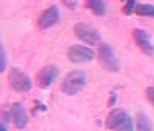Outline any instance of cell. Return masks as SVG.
I'll list each match as a JSON object with an SVG mask.
<instances>
[{
	"instance_id": "obj_3",
	"label": "cell",
	"mask_w": 154,
	"mask_h": 131,
	"mask_svg": "<svg viewBox=\"0 0 154 131\" xmlns=\"http://www.w3.org/2000/svg\"><path fill=\"white\" fill-rule=\"evenodd\" d=\"M97 57H99V63L102 65V68H103V70H106L109 73H117L120 70L119 59H117V56H116L114 49L111 48V45L100 43L99 45Z\"/></svg>"
},
{
	"instance_id": "obj_16",
	"label": "cell",
	"mask_w": 154,
	"mask_h": 131,
	"mask_svg": "<svg viewBox=\"0 0 154 131\" xmlns=\"http://www.w3.org/2000/svg\"><path fill=\"white\" fill-rule=\"evenodd\" d=\"M62 3L68 8H71V9H74L77 6V3H79V0H62Z\"/></svg>"
},
{
	"instance_id": "obj_2",
	"label": "cell",
	"mask_w": 154,
	"mask_h": 131,
	"mask_svg": "<svg viewBox=\"0 0 154 131\" xmlns=\"http://www.w3.org/2000/svg\"><path fill=\"white\" fill-rule=\"evenodd\" d=\"M86 85V74L82 71H69L62 80L60 89L62 93H65L66 96H74L77 93H80L83 86Z\"/></svg>"
},
{
	"instance_id": "obj_14",
	"label": "cell",
	"mask_w": 154,
	"mask_h": 131,
	"mask_svg": "<svg viewBox=\"0 0 154 131\" xmlns=\"http://www.w3.org/2000/svg\"><path fill=\"white\" fill-rule=\"evenodd\" d=\"M8 67V57H6V51L3 43H0V73H3Z\"/></svg>"
},
{
	"instance_id": "obj_15",
	"label": "cell",
	"mask_w": 154,
	"mask_h": 131,
	"mask_svg": "<svg viewBox=\"0 0 154 131\" xmlns=\"http://www.w3.org/2000/svg\"><path fill=\"white\" fill-rule=\"evenodd\" d=\"M136 0H126V3H125V6H123V12L126 16H131L133 12H134V8H136Z\"/></svg>"
},
{
	"instance_id": "obj_12",
	"label": "cell",
	"mask_w": 154,
	"mask_h": 131,
	"mask_svg": "<svg viewBox=\"0 0 154 131\" xmlns=\"http://www.w3.org/2000/svg\"><path fill=\"white\" fill-rule=\"evenodd\" d=\"M136 131H152V123H151V120L148 119V116L145 113H139Z\"/></svg>"
},
{
	"instance_id": "obj_17",
	"label": "cell",
	"mask_w": 154,
	"mask_h": 131,
	"mask_svg": "<svg viewBox=\"0 0 154 131\" xmlns=\"http://www.w3.org/2000/svg\"><path fill=\"white\" fill-rule=\"evenodd\" d=\"M146 97H148V100L151 102V105L154 107V86H149V88L146 89Z\"/></svg>"
},
{
	"instance_id": "obj_7",
	"label": "cell",
	"mask_w": 154,
	"mask_h": 131,
	"mask_svg": "<svg viewBox=\"0 0 154 131\" xmlns=\"http://www.w3.org/2000/svg\"><path fill=\"white\" fill-rule=\"evenodd\" d=\"M59 74H60V70L56 65H46L37 73V85L40 88H49L59 77Z\"/></svg>"
},
{
	"instance_id": "obj_18",
	"label": "cell",
	"mask_w": 154,
	"mask_h": 131,
	"mask_svg": "<svg viewBox=\"0 0 154 131\" xmlns=\"http://www.w3.org/2000/svg\"><path fill=\"white\" fill-rule=\"evenodd\" d=\"M0 131H6V126L3 123H0Z\"/></svg>"
},
{
	"instance_id": "obj_8",
	"label": "cell",
	"mask_w": 154,
	"mask_h": 131,
	"mask_svg": "<svg viewBox=\"0 0 154 131\" xmlns=\"http://www.w3.org/2000/svg\"><path fill=\"white\" fill-rule=\"evenodd\" d=\"M133 39H134V42L137 43V46L142 49L143 54H146V56H152L154 54V45H152V42H151V39H149L146 31L134 30L133 31Z\"/></svg>"
},
{
	"instance_id": "obj_9",
	"label": "cell",
	"mask_w": 154,
	"mask_h": 131,
	"mask_svg": "<svg viewBox=\"0 0 154 131\" xmlns=\"http://www.w3.org/2000/svg\"><path fill=\"white\" fill-rule=\"evenodd\" d=\"M9 117H11L12 123L16 125V128H19V129H23L28 125V114H26V110L22 107V103H12L11 105Z\"/></svg>"
},
{
	"instance_id": "obj_5",
	"label": "cell",
	"mask_w": 154,
	"mask_h": 131,
	"mask_svg": "<svg viewBox=\"0 0 154 131\" xmlns=\"http://www.w3.org/2000/svg\"><path fill=\"white\" fill-rule=\"evenodd\" d=\"M74 34L77 36V39H80L83 43H88L91 46H99L102 42L100 33L94 28V26L88 25V23H77L74 25Z\"/></svg>"
},
{
	"instance_id": "obj_4",
	"label": "cell",
	"mask_w": 154,
	"mask_h": 131,
	"mask_svg": "<svg viewBox=\"0 0 154 131\" xmlns=\"http://www.w3.org/2000/svg\"><path fill=\"white\" fill-rule=\"evenodd\" d=\"M8 82H9V86L14 91H19V93H26V91L32 88V80L29 79V76L17 67L9 70Z\"/></svg>"
},
{
	"instance_id": "obj_6",
	"label": "cell",
	"mask_w": 154,
	"mask_h": 131,
	"mask_svg": "<svg viewBox=\"0 0 154 131\" xmlns=\"http://www.w3.org/2000/svg\"><path fill=\"white\" fill-rule=\"evenodd\" d=\"M96 57V52L89 48V46H83V45H72L68 49V59L71 63L80 65V63H88Z\"/></svg>"
},
{
	"instance_id": "obj_1",
	"label": "cell",
	"mask_w": 154,
	"mask_h": 131,
	"mask_svg": "<svg viewBox=\"0 0 154 131\" xmlns=\"http://www.w3.org/2000/svg\"><path fill=\"white\" fill-rule=\"evenodd\" d=\"M106 128L111 131H134V123L126 111L123 110H112L105 122Z\"/></svg>"
},
{
	"instance_id": "obj_13",
	"label": "cell",
	"mask_w": 154,
	"mask_h": 131,
	"mask_svg": "<svg viewBox=\"0 0 154 131\" xmlns=\"http://www.w3.org/2000/svg\"><path fill=\"white\" fill-rule=\"evenodd\" d=\"M134 12L139 16H148V17H154V5H148V3H140L136 5Z\"/></svg>"
},
{
	"instance_id": "obj_10",
	"label": "cell",
	"mask_w": 154,
	"mask_h": 131,
	"mask_svg": "<svg viewBox=\"0 0 154 131\" xmlns=\"http://www.w3.org/2000/svg\"><path fill=\"white\" fill-rule=\"evenodd\" d=\"M59 17H60L59 8L57 6H49L48 9H45L42 12L40 17H38V26H40L42 30H48L59 22Z\"/></svg>"
},
{
	"instance_id": "obj_11",
	"label": "cell",
	"mask_w": 154,
	"mask_h": 131,
	"mask_svg": "<svg viewBox=\"0 0 154 131\" xmlns=\"http://www.w3.org/2000/svg\"><path fill=\"white\" fill-rule=\"evenodd\" d=\"M85 6L96 16H103L106 12V5L103 0H85Z\"/></svg>"
}]
</instances>
